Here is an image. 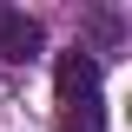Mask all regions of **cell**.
<instances>
[{"mask_svg": "<svg viewBox=\"0 0 132 132\" xmlns=\"http://www.w3.org/2000/svg\"><path fill=\"white\" fill-rule=\"evenodd\" d=\"M53 99H60V132H106V93H99V53L66 46L53 60Z\"/></svg>", "mask_w": 132, "mask_h": 132, "instance_id": "6da1fadb", "label": "cell"}, {"mask_svg": "<svg viewBox=\"0 0 132 132\" xmlns=\"http://www.w3.org/2000/svg\"><path fill=\"white\" fill-rule=\"evenodd\" d=\"M40 46H46V27L33 13H20V7L0 0V60H33Z\"/></svg>", "mask_w": 132, "mask_h": 132, "instance_id": "7a4b0ae2", "label": "cell"}]
</instances>
